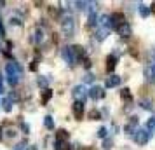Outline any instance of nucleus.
Wrapping results in <instances>:
<instances>
[{
	"instance_id": "nucleus-19",
	"label": "nucleus",
	"mask_w": 155,
	"mask_h": 150,
	"mask_svg": "<svg viewBox=\"0 0 155 150\" xmlns=\"http://www.w3.org/2000/svg\"><path fill=\"white\" fill-rule=\"evenodd\" d=\"M9 23H11V25H14V26H21V25H23V18L19 14H12L11 18H9Z\"/></svg>"
},
{
	"instance_id": "nucleus-27",
	"label": "nucleus",
	"mask_w": 155,
	"mask_h": 150,
	"mask_svg": "<svg viewBox=\"0 0 155 150\" xmlns=\"http://www.w3.org/2000/svg\"><path fill=\"white\" fill-rule=\"evenodd\" d=\"M113 147V142L112 140H108V138H106L105 142H103V150H110Z\"/></svg>"
},
{
	"instance_id": "nucleus-22",
	"label": "nucleus",
	"mask_w": 155,
	"mask_h": 150,
	"mask_svg": "<svg viewBox=\"0 0 155 150\" xmlns=\"http://www.w3.org/2000/svg\"><path fill=\"white\" fill-rule=\"evenodd\" d=\"M56 140L58 142H66V140H68V133H66L64 129H59L56 133Z\"/></svg>"
},
{
	"instance_id": "nucleus-21",
	"label": "nucleus",
	"mask_w": 155,
	"mask_h": 150,
	"mask_svg": "<svg viewBox=\"0 0 155 150\" xmlns=\"http://www.w3.org/2000/svg\"><path fill=\"white\" fill-rule=\"evenodd\" d=\"M120 96H122V100H126L127 103H133V94H131V89H124L122 93H120Z\"/></svg>"
},
{
	"instance_id": "nucleus-3",
	"label": "nucleus",
	"mask_w": 155,
	"mask_h": 150,
	"mask_svg": "<svg viewBox=\"0 0 155 150\" xmlns=\"http://www.w3.org/2000/svg\"><path fill=\"white\" fill-rule=\"evenodd\" d=\"M71 96L75 101H80V103H85V98L89 96V91L84 87V84H78L71 89Z\"/></svg>"
},
{
	"instance_id": "nucleus-17",
	"label": "nucleus",
	"mask_w": 155,
	"mask_h": 150,
	"mask_svg": "<svg viewBox=\"0 0 155 150\" xmlns=\"http://www.w3.org/2000/svg\"><path fill=\"white\" fill-rule=\"evenodd\" d=\"M2 108H4L5 112H11V110H12V96H9V98H4V100H2Z\"/></svg>"
},
{
	"instance_id": "nucleus-26",
	"label": "nucleus",
	"mask_w": 155,
	"mask_h": 150,
	"mask_svg": "<svg viewBox=\"0 0 155 150\" xmlns=\"http://www.w3.org/2000/svg\"><path fill=\"white\" fill-rule=\"evenodd\" d=\"M89 117H91L92 121H99V119H101V114H99L98 110H91V112H89Z\"/></svg>"
},
{
	"instance_id": "nucleus-24",
	"label": "nucleus",
	"mask_w": 155,
	"mask_h": 150,
	"mask_svg": "<svg viewBox=\"0 0 155 150\" xmlns=\"http://www.w3.org/2000/svg\"><path fill=\"white\" fill-rule=\"evenodd\" d=\"M147 131H148V133H150V131L153 133V131H155V115L148 119V122H147Z\"/></svg>"
},
{
	"instance_id": "nucleus-31",
	"label": "nucleus",
	"mask_w": 155,
	"mask_h": 150,
	"mask_svg": "<svg viewBox=\"0 0 155 150\" xmlns=\"http://www.w3.org/2000/svg\"><path fill=\"white\" fill-rule=\"evenodd\" d=\"M82 63H84V66H85V68H87V70H89V68H91V59H89V58H85V59H84V61H82Z\"/></svg>"
},
{
	"instance_id": "nucleus-14",
	"label": "nucleus",
	"mask_w": 155,
	"mask_h": 150,
	"mask_svg": "<svg viewBox=\"0 0 155 150\" xmlns=\"http://www.w3.org/2000/svg\"><path fill=\"white\" fill-rule=\"evenodd\" d=\"M115 65H117V56L115 54H110V56L106 58V70L112 73L115 70Z\"/></svg>"
},
{
	"instance_id": "nucleus-18",
	"label": "nucleus",
	"mask_w": 155,
	"mask_h": 150,
	"mask_svg": "<svg viewBox=\"0 0 155 150\" xmlns=\"http://www.w3.org/2000/svg\"><path fill=\"white\" fill-rule=\"evenodd\" d=\"M44 126H45V129H49V131L54 129V119H52V115H45L44 117Z\"/></svg>"
},
{
	"instance_id": "nucleus-5",
	"label": "nucleus",
	"mask_w": 155,
	"mask_h": 150,
	"mask_svg": "<svg viewBox=\"0 0 155 150\" xmlns=\"http://www.w3.org/2000/svg\"><path fill=\"white\" fill-rule=\"evenodd\" d=\"M61 56H63V59L68 65H75V63H77V56H75L73 45H66V47H63V51H61Z\"/></svg>"
},
{
	"instance_id": "nucleus-30",
	"label": "nucleus",
	"mask_w": 155,
	"mask_h": 150,
	"mask_svg": "<svg viewBox=\"0 0 155 150\" xmlns=\"http://www.w3.org/2000/svg\"><path fill=\"white\" fill-rule=\"evenodd\" d=\"M21 129H23V133H25V135H28V133H30V126L26 124V122H21Z\"/></svg>"
},
{
	"instance_id": "nucleus-7",
	"label": "nucleus",
	"mask_w": 155,
	"mask_h": 150,
	"mask_svg": "<svg viewBox=\"0 0 155 150\" xmlns=\"http://www.w3.org/2000/svg\"><path fill=\"white\" fill-rule=\"evenodd\" d=\"M138 124H140L138 117H131L129 122L124 126V133H127V135H134V133L138 131Z\"/></svg>"
},
{
	"instance_id": "nucleus-2",
	"label": "nucleus",
	"mask_w": 155,
	"mask_h": 150,
	"mask_svg": "<svg viewBox=\"0 0 155 150\" xmlns=\"http://www.w3.org/2000/svg\"><path fill=\"white\" fill-rule=\"evenodd\" d=\"M61 32L64 37H73L75 35V19L70 12H64L61 18Z\"/></svg>"
},
{
	"instance_id": "nucleus-12",
	"label": "nucleus",
	"mask_w": 155,
	"mask_h": 150,
	"mask_svg": "<svg viewBox=\"0 0 155 150\" xmlns=\"http://www.w3.org/2000/svg\"><path fill=\"white\" fill-rule=\"evenodd\" d=\"M117 86H120V77L119 75H115V73H112L108 79H106V82H105V87H117Z\"/></svg>"
},
{
	"instance_id": "nucleus-28",
	"label": "nucleus",
	"mask_w": 155,
	"mask_h": 150,
	"mask_svg": "<svg viewBox=\"0 0 155 150\" xmlns=\"http://www.w3.org/2000/svg\"><path fill=\"white\" fill-rule=\"evenodd\" d=\"M51 96H52V91L51 89H45V93H44V103H47L51 100Z\"/></svg>"
},
{
	"instance_id": "nucleus-9",
	"label": "nucleus",
	"mask_w": 155,
	"mask_h": 150,
	"mask_svg": "<svg viewBox=\"0 0 155 150\" xmlns=\"http://www.w3.org/2000/svg\"><path fill=\"white\" fill-rule=\"evenodd\" d=\"M84 105L85 103H80V101H75V103L71 105V112H73V115H75L77 121H82V115H84Z\"/></svg>"
},
{
	"instance_id": "nucleus-6",
	"label": "nucleus",
	"mask_w": 155,
	"mask_h": 150,
	"mask_svg": "<svg viewBox=\"0 0 155 150\" xmlns=\"http://www.w3.org/2000/svg\"><path fill=\"white\" fill-rule=\"evenodd\" d=\"M44 40H45V32H44V28L37 26L33 30V33H31V42L35 45H40V44H44Z\"/></svg>"
},
{
	"instance_id": "nucleus-4",
	"label": "nucleus",
	"mask_w": 155,
	"mask_h": 150,
	"mask_svg": "<svg viewBox=\"0 0 155 150\" xmlns=\"http://www.w3.org/2000/svg\"><path fill=\"white\" fill-rule=\"evenodd\" d=\"M133 140H134V143H138V145H147L148 143V140H150V133L147 131V128L145 129H138L136 133L133 135Z\"/></svg>"
},
{
	"instance_id": "nucleus-1",
	"label": "nucleus",
	"mask_w": 155,
	"mask_h": 150,
	"mask_svg": "<svg viewBox=\"0 0 155 150\" xmlns=\"http://www.w3.org/2000/svg\"><path fill=\"white\" fill-rule=\"evenodd\" d=\"M5 75H7V82L11 86H16L23 77V68L19 63H16V61H11L7 63L5 66Z\"/></svg>"
},
{
	"instance_id": "nucleus-15",
	"label": "nucleus",
	"mask_w": 155,
	"mask_h": 150,
	"mask_svg": "<svg viewBox=\"0 0 155 150\" xmlns=\"http://www.w3.org/2000/svg\"><path fill=\"white\" fill-rule=\"evenodd\" d=\"M138 11H140V16L141 18H148V16H150V12H152V9L148 7L147 4H138Z\"/></svg>"
},
{
	"instance_id": "nucleus-16",
	"label": "nucleus",
	"mask_w": 155,
	"mask_h": 150,
	"mask_svg": "<svg viewBox=\"0 0 155 150\" xmlns=\"http://www.w3.org/2000/svg\"><path fill=\"white\" fill-rule=\"evenodd\" d=\"M89 26H91V28H98L99 26V18H98V14H96V11L89 14Z\"/></svg>"
},
{
	"instance_id": "nucleus-25",
	"label": "nucleus",
	"mask_w": 155,
	"mask_h": 150,
	"mask_svg": "<svg viewBox=\"0 0 155 150\" xmlns=\"http://www.w3.org/2000/svg\"><path fill=\"white\" fill-rule=\"evenodd\" d=\"M96 135H98V138H105V140H106V135H108V129H106L105 126H103V128H99V129H98V133H96Z\"/></svg>"
},
{
	"instance_id": "nucleus-11",
	"label": "nucleus",
	"mask_w": 155,
	"mask_h": 150,
	"mask_svg": "<svg viewBox=\"0 0 155 150\" xmlns=\"http://www.w3.org/2000/svg\"><path fill=\"white\" fill-rule=\"evenodd\" d=\"M117 32H119V35L122 37V38H129V37L133 35V28H131V25L129 23H124V25H120L119 28H117Z\"/></svg>"
},
{
	"instance_id": "nucleus-34",
	"label": "nucleus",
	"mask_w": 155,
	"mask_h": 150,
	"mask_svg": "<svg viewBox=\"0 0 155 150\" xmlns=\"http://www.w3.org/2000/svg\"><path fill=\"white\" fill-rule=\"evenodd\" d=\"M5 35V32H4V26H2V21H0V37Z\"/></svg>"
},
{
	"instance_id": "nucleus-37",
	"label": "nucleus",
	"mask_w": 155,
	"mask_h": 150,
	"mask_svg": "<svg viewBox=\"0 0 155 150\" xmlns=\"http://www.w3.org/2000/svg\"><path fill=\"white\" fill-rule=\"evenodd\" d=\"M16 150H21V148H16Z\"/></svg>"
},
{
	"instance_id": "nucleus-29",
	"label": "nucleus",
	"mask_w": 155,
	"mask_h": 150,
	"mask_svg": "<svg viewBox=\"0 0 155 150\" xmlns=\"http://www.w3.org/2000/svg\"><path fill=\"white\" fill-rule=\"evenodd\" d=\"M92 80H94V75H92L91 72H87L85 77H84V82H92Z\"/></svg>"
},
{
	"instance_id": "nucleus-23",
	"label": "nucleus",
	"mask_w": 155,
	"mask_h": 150,
	"mask_svg": "<svg viewBox=\"0 0 155 150\" xmlns=\"http://www.w3.org/2000/svg\"><path fill=\"white\" fill-rule=\"evenodd\" d=\"M140 107L145 108V110H152V108H153V103L145 98V100H140Z\"/></svg>"
},
{
	"instance_id": "nucleus-20",
	"label": "nucleus",
	"mask_w": 155,
	"mask_h": 150,
	"mask_svg": "<svg viewBox=\"0 0 155 150\" xmlns=\"http://www.w3.org/2000/svg\"><path fill=\"white\" fill-rule=\"evenodd\" d=\"M37 84L38 87H42V89H49V79H45V77H37Z\"/></svg>"
},
{
	"instance_id": "nucleus-10",
	"label": "nucleus",
	"mask_w": 155,
	"mask_h": 150,
	"mask_svg": "<svg viewBox=\"0 0 155 150\" xmlns=\"http://www.w3.org/2000/svg\"><path fill=\"white\" fill-rule=\"evenodd\" d=\"M110 21H112V28L117 30L120 25L126 23V18H124V14H120V12H113V14L110 16Z\"/></svg>"
},
{
	"instance_id": "nucleus-32",
	"label": "nucleus",
	"mask_w": 155,
	"mask_h": 150,
	"mask_svg": "<svg viewBox=\"0 0 155 150\" xmlns=\"http://www.w3.org/2000/svg\"><path fill=\"white\" fill-rule=\"evenodd\" d=\"M7 136H9V138H14L16 131H14V129H7Z\"/></svg>"
},
{
	"instance_id": "nucleus-13",
	"label": "nucleus",
	"mask_w": 155,
	"mask_h": 150,
	"mask_svg": "<svg viewBox=\"0 0 155 150\" xmlns=\"http://www.w3.org/2000/svg\"><path fill=\"white\" fill-rule=\"evenodd\" d=\"M143 75H145V79L147 80H155V61L153 63H150L147 68H145Z\"/></svg>"
},
{
	"instance_id": "nucleus-36",
	"label": "nucleus",
	"mask_w": 155,
	"mask_h": 150,
	"mask_svg": "<svg viewBox=\"0 0 155 150\" xmlns=\"http://www.w3.org/2000/svg\"><path fill=\"white\" fill-rule=\"evenodd\" d=\"M0 140H2V128H0Z\"/></svg>"
},
{
	"instance_id": "nucleus-35",
	"label": "nucleus",
	"mask_w": 155,
	"mask_h": 150,
	"mask_svg": "<svg viewBox=\"0 0 155 150\" xmlns=\"http://www.w3.org/2000/svg\"><path fill=\"white\" fill-rule=\"evenodd\" d=\"M150 9H152V11H153V12H155V2H153V4H152V7H150Z\"/></svg>"
},
{
	"instance_id": "nucleus-33",
	"label": "nucleus",
	"mask_w": 155,
	"mask_h": 150,
	"mask_svg": "<svg viewBox=\"0 0 155 150\" xmlns=\"http://www.w3.org/2000/svg\"><path fill=\"white\" fill-rule=\"evenodd\" d=\"M5 89H4V80H2V75H0V93H4Z\"/></svg>"
},
{
	"instance_id": "nucleus-8",
	"label": "nucleus",
	"mask_w": 155,
	"mask_h": 150,
	"mask_svg": "<svg viewBox=\"0 0 155 150\" xmlns=\"http://www.w3.org/2000/svg\"><path fill=\"white\" fill-rule=\"evenodd\" d=\"M89 98L91 100H101V98H105V89L99 86H92L91 89H89Z\"/></svg>"
}]
</instances>
